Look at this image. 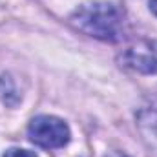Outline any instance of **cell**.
Here are the masks:
<instances>
[{
  "label": "cell",
  "mask_w": 157,
  "mask_h": 157,
  "mask_svg": "<svg viewBox=\"0 0 157 157\" xmlns=\"http://www.w3.org/2000/svg\"><path fill=\"white\" fill-rule=\"evenodd\" d=\"M121 62L139 73H157V57L152 53H144L139 49H128L121 57Z\"/></svg>",
  "instance_id": "3957f363"
},
{
  "label": "cell",
  "mask_w": 157,
  "mask_h": 157,
  "mask_svg": "<svg viewBox=\"0 0 157 157\" xmlns=\"http://www.w3.org/2000/svg\"><path fill=\"white\" fill-rule=\"evenodd\" d=\"M137 128L144 143L157 152V110H143L137 115Z\"/></svg>",
  "instance_id": "277c9868"
},
{
  "label": "cell",
  "mask_w": 157,
  "mask_h": 157,
  "mask_svg": "<svg viewBox=\"0 0 157 157\" xmlns=\"http://www.w3.org/2000/svg\"><path fill=\"white\" fill-rule=\"evenodd\" d=\"M150 7H152V11L157 15V0H152V2H150Z\"/></svg>",
  "instance_id": "52a82bcc"
},
{
  "label": "cell",
  "mask_w": 157,
  "mask_h": 157,
  "mask_svg": "<svg viewBox=\"0 0 157 157\" xmlns=\"http://www.w3.org/2000/svg\"><path fill=\"white\" fill-rule=\"evenodd\" d=\"M4 157H37L33 152H29V150H20V148H11V150H7Z\"/></svg>",
  "instance_id": "8992f818"
},
{
  "label": "cell",
  "mask_w": 157,
  "mask_h": 157,
  "mask_svg": "<svg viewBox=\"0 0 157 157\" xmlns=\"http://www.w3.org/2000/svg\"><path fill=\"white\" fill-rule=\"evenodd\" d=\"M0 101L7 106H15L20 101V95L15 90V84L9 75H2L0 77Z\"/></svg>",
  "instance_id": "5b68a950"
},
{
  "label": "cell",
  "mask_w": 157,
  "mask_h": 157,
  "mask_svg": "<svg viewBox=\"0 0 157 157\" xmlns=\"http://www.w3.org/2000/svg\"><path fill=\"white\" fill-rule=\"evenodd\" d=\"M71 24L82 33L101 40H119L122 33V15L110 2H95L78 7Z\"/></svg>",
  "instance_id": "6da1fadb"
},
{
  "label": "cell",
  "mask_w": 157,
  "mask_h": 157,
  "mask_svg": "<svg viewBox=\"0 0 157 157\" xmlns=\"http://www.w3.org/2000/svg\"><path fill=\"white\" fill-rule=\"evenodd\" d=\"M28 137L40 148H62L70 141V128L59 117L53 115H39L31 119L28 126Z\"/></svg>",
  "instance_id": "7a4b0ae2"
}]
</instances>
